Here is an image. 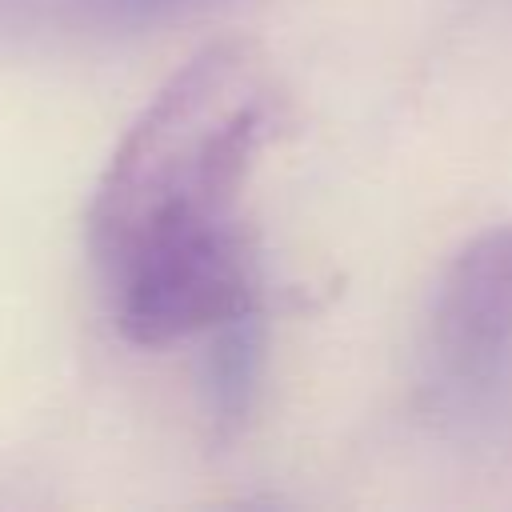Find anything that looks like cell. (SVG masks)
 Returning a JSON list of instances; mask_svg holds the SVG:
<instances>
[{
    "mask_svg": "<svg viewBox=\"0 0 512 512\" xmlns=\"http://www.w3.org/2000/svg\"><path fill=\"white\" fill-rule=\"evenodd\" d=\"M276 116V84L252 44L220 40L196 52L128 124L96 180V264L108 268L164 236L236 224L244 176Z\"/></svg>",
    "mask_w": 512,
    "mask_h": 512,
    "instance_id": "6da1fadb",
    "label": "cell"
},
{
    "mask_svg": "<svg viewBox=\"0 0 512 512\" xmlns=\"http://www.w3.org/2000/svg\"><path fill=\"white\" fill-rule=\"evenodd\" d=\"M432 412L464 436L512 420V224L476 232L436 280L424 332Z\"/></svg>",
    "mask_w": 512,
    "mask_h": 512,
    "instance_id": "7a4b0ae2",
    "label": "cell"
},
{
    "mask_svg": "<svg viewBox=\"0 0 512 512\" xmlns=\"http://www.w3.org/2000/svg\"><path fill=\"white\" fill-rule=\"evenodd\" d=\"M116 328L132 344H176L264 308L248 236L236 224L152 240L104 268Z\"/></svg>",
    "mask_w": 512,
    "mask_h": 512,
    "instance_id": "3957f363",
    "label": "cell"
},
{
    "mask_svg": "<svg viewBox=\"0 0 512 512\" xmlns=\"http://www.w3.org/2000/svg\"><path fill=\"white\" fill-rule=\"evenodd\" d=\"M220 0H0V40H104L132 36Z\"/></svg>",
    "mask_w": 512,
    "mask_h": 512,
    "instance_id": "277c9868",
    "label": "cell"
},
{
    "mask_svg": "<svg viewBox=\"0 0 512 512\" xmlns=\"http://www.w3.org/2000/svg\"><path fill=\"white\" fill-rule=\"evenodd\" d=\"M264 368V308H252L212 332L208 368H204V396L208 420L220 440H232L256 404Z\"/></svg>",
    "mask_w": 512,
    "mask_h": 512,
    "instance_id": "5b68a950",
    "label": "cell"
}]
</instances>
